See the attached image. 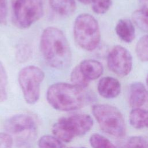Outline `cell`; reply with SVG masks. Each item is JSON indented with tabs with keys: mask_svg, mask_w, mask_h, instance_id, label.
I'll use <instances>...</instances> for the list:
<instances>
[{
	"mask_svg": "<svg viewBox=\"0 0 148 148\" xmlns=\"http://www.w3.org/2000/svg\"><path fill=\"white\" fill-rule=\"evenodd\" d=\"M40 48L43 58L53 68L63 69L71 64L72 52L68 41L59 28L49 27L40 37Z\"/></svg>",
	"mask_w": 148,
	"mask_h": 148,
	"instance_id": "1",
	"label": "cell"
},
{
	"mask_svg": "<svg viewBox=\"0 0 148 148\" xmlns=\"http://www.w3.org/2000/svg\"><path fill=\"white\" fill-rule=\"evenodd\" d=\"M46 97L53 108L61 111L79 109L89 100L84 88L66 83H57L50 86Z\"/></svg>",
	"mask_w": 148,
	"mask_h": 148,
	"instance_id": "2",
	"label": "cell"
},
{
	"mask_svg": "<svg viewBox=\"0 0 148 148\" xmlns=\"http://www.w3.org/2000/svg\"><path fill=\"white\" fill-rule=\"evenodd\" d=\"M92 125L93 120L90 115L77 114L60 119L53 125L52 132L61 141L69 142L86 134Z\"/></svg>",
	"mask_w": 148,
	"mask_h": 148,
	"instance_id": "3",
	"label": "cell"
},
{
	"mask_svg": "<svg viewBox=\"0 0 148 148\" xmlns=\"http://www.w3.org/2000/svg\"><path fill=\"white\" fill-rule=\"evenodd\" d=\"M73 35L81 48L87 51L94 50L98 46L101 39L98 21L90 14H80L74 23Z\"/></svg>",
	"mask_w": 148,
	"mask_h": 148,
	"instance_id": "4",
	"label": "cell"
},
{
	"mask_svg": "<svg viewBox=\"0 0 148 148\" xmlns=\"http://www.w3.org/2000/svg\"><path fill=\"white\" fill-rule=\"evenodd\" d=\"M92 112L103 131L116 137L124 136L125 124L117 108L107 104H97L92 106Z\"/></svg>",
	"mask_w": 148,
	"mask_h": 148,
	"instance_id": "5",
	"label": "cell"
},
{
	"mask_svg": "<svg viewBox=\"0 0 148 148\" xmlns=\"http://www.w3.org/2000/svg\"><path fill=\"white\" fill-rule=\"evenodd\" d=\"M44 77L43 71L35 65L27 66L20 71L18 81L25 101L28 103L34 104L38 101Z\"/></svg>",
	"mask_w": 148,
	"mask_h": 148,
	"instance_id": "6",
	"label": "cell"
},
{
	"mask_svg": "<svg viewBox=\"0 0 148 148\" xmlns=\"http://www.w3.org/2000/svg\"><path fill=\"white\" fill-rule=\"evenodd\" d=\"M7 131L16 136L21 146H29L36 136V123L31 116L21 114L9 119L5 124Z\"/></svg>",
	"mask_w": 148,
	"mask_h": 148,
	"instance_id": "7",
	"label": "cell"
},
{
	"mask_svg": "<svg viewBox=\"0 0 148 148\" xmlns=\"http://www.w3.org/2000/svg\"><path fill=\"white\" fill-rule=\"evenodd\" d=\"M43 14L42 0H15L13 16L16 25L27 28L40 19Z\"/></svg>",
	"mask_w": 148,
	"mask_h": 148,
	"instance_id": "8",
	"label": "cell"
},
{
	"mask_svg": "<svg viewBox=\"0 0 148 148\" xmlns=\"http://www.w3.org/2000/svg\"><path fill=\"white\" fill-rule=\"evenodd\" d=\"M107 62L109 69L119 76H127L132 69V56L128 50L120 45L115 46L110 51Z\"/></svg>",
	"mask_w": 148,
	"mask_h": 148,
	"instance_id": "9",
	"label": "cell"
},
{
	"mask_svg": "<svg viewBox=\"0 0 148 148\" xmlns=\"http://www.w3.org/2000/svg\"><path fill=\"white\" fill-rule=\"evenodd\" d=\"M98 91L101 96L110 99L117 97L121 91V84L114 77L106 76L101 79L97 86Z\"/></svg>",
	"mask_w": 148,
	"mask_h": 148,
	"instance_id": "10",
	"label": "cell"
},
{
	"mask_svg": "<svg viewBox=\"0 0 148 148\" xmlns=\"http://www.w3.org/2000/svg\"><path fill=\"white\" fill-rule=\"evenodd\" d=\"M148 102V91L140 82H134L130 87L129 102L134 109L139 108Z\"/></svg>",
	"mask_w": 148,
	"mask_h": 148,
	"instance_id": "11",
	"label": "cell"
},
{
	"mask_svg": "<svg viewBox=\"0 0 148 148\" xmlns=\"http://www.w3.org/2000/svg\"><path fill=\"white\" fill-rule=\"evenodd\" d=\"M79 66L82 73L89 81L99 77L103 71L101 63L92 59L82 61L79 65Z\"/></svg>",
	"mask_w": 148,
	"mask_h": 148,
	"instance_id": "12",
	"label": "cell"
},
{
	"mask_svg": "<svg viewBox=\"0 0 148 148\" xmlns=\"http://www.w3.org/2000/svg\"><path fill=\"white\" fill-rule=\"evenodd\" d=\"M115 31L119 38L127 43H131L135 38L134 24L128 19H120L115 27Z\"/></svg>",
	"mask_w": 148,
	"mask_h": 148,
	"instance_id": "13",
	"label": "cell"
},
{
	"mask_svg": "<svg viewBox=\"0 0 148 148\" xmlns=\"http://www.w3.org/2000/svg\"><path fill=\"white\" fill-rule=\"evenodd\" d=\"M51 9L62 16H68L75 12L76 8L75 0H49Z\"/></svg>",
	"mask_w": 148,
	"mask_h": 148,
	"instance_id": "14",
	"label": "cell"
},
{
	"mask_svg": "<svg viewBox=\"0 0 148 148\" xmlns=\"http://www.w3.org/2000/svg\"><path fill=\"white\" fill-rule=\"evenodd\" d=\"M130 121L131 125L136 129L148 127V110L134 109L130 114Z\"/></svg>",
	"mask_w": 148,
	"mask_h": 148,
	"instance_id": "15",
	"label": "cell"
},
{
	"mask_svg": "<svg viewBox=\"0 0 148 148\" xmlns=\"http://www.w3.org/2000/svg\"><path fill=\"white\" fill-rule=\"evenodd\" d=\"M39 148H66L62 141L56 136H42L38 141Z\"/></svg>",
	"mask_w": 148,
	"mask_h": 148,
	"instance_id": "16",
	"label": "cell"
},
{
	"mask_svg": "<svg viewBox=\"0 0 148 148\" xmlns=\"http://www.w3.org/2000/svg\"><path fill=\"white\" fill-rule=\"evenodd\" d=\"M134 24L141 30L148 32V15L141 9L134 12L132 16Z\"/></svg>",
	"mask_w": 148,
	"mask_h": 148,
	"instance_id": "17",
	"label": "cell"
},
{
	"mask_svg": "<svg viewBox=\"0 0 148 148\" xmlns=\"http://www.w3.org/2000/svg\"><path fill=\"white\" fill-rule=\"evenodd\" d=\"M71 80L72 82V84L82 88H86L90 82V81L82 73L79 65L75 66L73 69L71 73Z\"/></svg>",
	"mask_w": 148,
	"mask_h": 148,
	"instance_id": "18",
	"label": "cell"
},
{
	"mask_svg": "<svg viewBox=\"0 0 148 148\" xmlns=\"http://www.w3.org/2000/svg\"><path fill=\"white\" fill-rule=\"evenodd\" d=\"M90 143L93 148H116L108 139L98 134H94L90 136Z\"/></svg>",
	"mask_w": 148,
	"mask_h": 148,
	"instance_id": "19",
	"label": "cell"
},
{
	"mask_svg": "<svg viewBox=\"0 0 148 148\" xmlns=\"http://www.w3.org/2000/svg\"><path fill=\"white\" fill-rule=\"evenodd\" d=\"M136 53L142 61H148V35L142 36L136 46Z\"/></svg>",
	"mask_w": 148,
	"mask_h": 148,
	"instance_id": "20",
	"label": "cell"
},
{
	"mask_svg": "<svg viewBox=\"0 0 148 148\" xmlns=\"http://www.w3.org/2000/svg\"><path fill=\"white\" fill-rule=\"evenodd\" d=\"M8 77L6 70L0 61V102L4 101L7 98Z\"/></svg>",
	"mask_w": 148,
	"mask_h": 148,
	"instance_id": "21",
	"label": "cell"
},
{
	"mask_svg": "<svg viewBox=\"0 0 148 148\" xmlns=\"http://www.w3.org/2000/svg\"><path fill=\"white\" fill-rule=\"evenodd\" d=\"M93 11L97 14H103L109 9L112 0H91Z\"/></svg>",
	"mask_w": 148,
	"mask_h": 148,
	"instance_id": "22",
	"label": "cell"
},
{
	"mask_svg": "<svg viewBox=\"0 0 148 148\" xmlns=\"http://www.w3.org/2000/svg\"><path fill=\"white\" fill-rule=\"evenodd\" d=\"M123 148H146V142L142 136H131L127 139Z\"/></svg>",
	"mask_w": 148,
	"mask_h": 148,
	"instance_id": "23",
	"label": "cell"
},
{
	"mask_svg": "<svg viewBox=\"0 0 148 148\" xmlns=\"http://www.w3.org/2000/svg\"><path fill=\"white\" fill-rule=\"evenodd\" d=\"M32 53L31 47L27 44L20 45L17 50L16 58L19 62H23L29 58Z\"/></svg>",
	"mask_w": 148,
	"mask_h": 148,
	"instance_id": "24",
	"label": "cell"
},
{
	"mask_svg": "<svg viewBox=\"0 0 148 148\" xmlns=\"http://www.w3.org/2000/svg\"><path fill=\"white\" fill-rule=\"evenodd\" d=\"M13 139L12 136L5 133H0V148H12Z\"/></svg>",
	"mask_w": 148,
	"mask_h": 148,
	"instance_id": "25",
	"label": "cell"
},
{
	"mask_svg": "<svg viewBox=\"0 0 148 148\" xmlns=\"http://www.w3.org/2000/svg\"><path fill=\"white\" fill-rule=\"evenodd\" d=\"M8 13V3L6 0H0V24L6 23Z\"/></svg>",
	"mask_w": 148,
	"mask_h": 148,
	"instance_id": "26",
	"label": "cell"
},
{
	"mask_svg": "<svg viewBox=\"0 0 148 148\" xmlns=\"http://www.w3.org/2000/svg\"><path fill=\"white\" fill-rule=\"evenodd\" d=\"M140 9L148 15V0H139Z\"/></svg>",
	"mask_w": 148,
	"mask_h": 148,
	"instance_id": "27",
	"label": "cell"
},
{
	"mask_svg": "<svg viewBox=\"0 0 148 148\" xmlns=\"http://www.w3.org/2000/svg\"><path fill=\"white\" fill-rule=\"evenodd\" d=\"M77 1L83 4H88L91 2V0H77Z\"/></svg>",
	"mask_w": 148,
	"mask_h": 148,
	"instance_id": "28",
	"label": "cell"
},
{
	"mask_svg": "<svg viewBox=\"0 0 148 148\" xmlns=\"http://www.w3.org/2000/svg\"><path fill=\"white\" fill-rule=\"evenodd\" d=\"M146 83H147V84L148 86V75H147V77H146Z\"/></svg>",
	"mask_w": 148,
	"mask_h": 148,
	"instance_id": "29",
	"label": "cell"
},
{
	"mask_svg": "<svg viewBox=\"0 0 148 148\" xmlns=\"http://www.w3.org/2000/svg\"><path fill=\"white\" fill-rule=\"evenodd\" d=\"M73 148H74V147H73ZM75 148H84V147H75Z\"/></svg>",
	"mask_w": 148,
	"mask_h": 148,
	"instance_id": "30",
	"label": "cell"
}]
</instances>
